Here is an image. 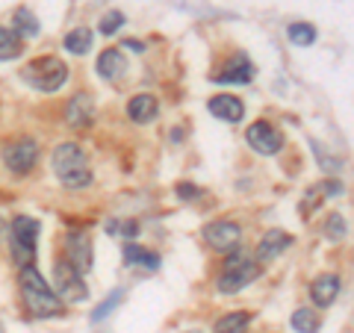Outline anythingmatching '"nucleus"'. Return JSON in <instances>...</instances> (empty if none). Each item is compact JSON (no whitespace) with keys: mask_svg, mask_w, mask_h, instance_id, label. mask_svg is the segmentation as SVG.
Listing matches in <instances>:
<instances>
[{"mask_svg":"<svg viewBox=\"0 0 354 333\" xmlns=\"http://www.w3.org/2000/svg\"><path fill=\"white\" fill-rule=\"evenodd\" d=\"M36 236H39V221L30 216H18L12 221V233H9V245H12V257L18 265H32L36 257Z\"/></svg>","mask_w":354,"mask_h":333,"instance_id":"nucleus-5","label":"nucleus"},{"mask_svg":"<svg viewBox=\"0 0 354 333\" xmlns=\"http://www.w3.org/2000/svg\"><path fill=\"white\" fill-rule=\"evenodd\" d=\"M292 327L298 333H316L319 330V313L310 307H298L292 313Z\"/></svg>","mask_w":354,"mask_h":333,"instance_id":"nucleus-22","label":"nucleus"},{"mask_svg":"<svg viewBox=\"0 0 354 333\" xmlns=\"http://www.w3.org/2000/svg\"><path fill=\"white\" fill-rule=\"evenodd\" d=\"M204 242L213 251H221V254H230L239 248L242 242V227L236 221H209L204 227Z\"/></svg>","mask_w":354,"mask_h":333,"instance_id":"nucleus-7","label":"nucleus"},{"mask_svg":"<svg viewBox=\"0 0 354 333\" xmlns=\"http://www.w3.org/2000/svg\"><path fill=\"white\" fill-rule=\"evenodd\" d=\"M65 50L77 53V57H83V53H88V50H92V30H86V27L71 30L68 36H65Z\"/></svg>","mask_w":354,"mask_h":333,"instance_id":"nucleus-20","label":"nucleus"},{"mask_svg":"<svg viewBox=\"0 0 354 333\" xmlns=\"http://www.w3.org/2000/svg\"><path fill=\"white\" fill-rule=\"evenodd\" d=\"M21 77L30 86H36L39 92H59L65 80H68V65L59 57H39L21 68Z\"/></svg>","mask_w":354,"mask_h":333,"instance_id":"nucleus-3","label":"nucleus"},{"mask_svg":"<svg viewBox=\"0 0 354 333\" xmlns=\"http://www.w3.org/2000/svg\"><path fill=\"white\" fill-rule=\"evenodd\" d=\"M53 174L59 177L62 186L68 189H83L92 183V169H88V157L83 153L80 145L74 142H62L53 151Z\"/></svg>","mask_w":354,"mask_h":333,"instance_id":"nucleus-2","label":"nucleus"},{"mask_svg":"<svg viewBox=\"0 0 354 333\" xmlns=\"http://www.w3.org/2000/svg\"><path fill=\"white\" fill-rule=\"evenodd\" d=\"M39 160V145L32 139H18L3 148V165L12 174H30Z\"/></svg>","mask_w":354,"mask_h":333,"instance_id":"nucleus-8","label":"nucleus"},{"mask_svg":"<svg viewBox=\"0 0 354 333\" xmlns=\"http://www.w3.org/2000/svg\"><path fill=\"white\" fill-rule=\"evenodd\" d=\"M260 277V265L254 263L248 254H234V257L227 260V265H225V272L218 274V280H216V286H218V292H225V295H234V292H239V289H245L248 283H254Z\"/></svg>","mask_w":354,"mask_h":333,"instance_id":"nucleus-4","label":"nucleus"},{"mask_svg":"<svg viewBox=\"0 0 354 333\" xmlns=\"http://www.w3.org/2000/svg\"><path fill=\"white\" fill-rule=\"evenodd\" d=\"M39 18L30 12L27 6H21L15 9V15H12V32L15 36H24V39H36L39 36Z\"/></svg>","mask_w":354,"mask_h":333,"instance_id":"nucleus-19","label":"nucleus"},{"mask_svg":"<svg viewBox=\"0 0 354 333\" xmlns=\"http://www.w3.org/2000/svg\"><path fill=\"white\" fill-rule=\"evenodd\" d=\"M18 286H21V301H24V307L30 310V316L53 318V316L62 313V301L53 295V289L44 283V277L32 269V265H21Z\"/></svg>","mask_w":354,"mask_h":333,"instance_id":"nucleus-1","label":"nucleus"},{"mask_svg":"<svg viewBox=\"0 0 354 333\" xmlns=\"http://www.w3.org/2000/svg\"><path fill=\"white\" fill-rule=\"evenodd\" d=\"M124 68H127V62H124V53H121L118 48H106L101 57H97V74L109 83H115L118 77L124 74Z\"/></svg>","mask_w":354,"mask_h":333,"instance_id":"nucleus-16","label":"nucleus"},{"mask_svg":"<svg viewBox=\"0 0 354 333\" xmlns=\"http://www.w3.org/2000/svg\"><path fill=\"white\" fill-rule=\"evenodd\" d=\"M65 121H68L71 127H88L95 121V104L88 95H74L68 106H65Z\"/></svg>","mask_w":354,"mask_h":333,"instance_id":"nucleus-13","label":"nucleus"},{"mask_svg":"<svg viewBox=\"0 0 354 333\" xmlns=\"http://www.w3.org/2000/svg\"><path fill=\"white\" fill-rule=\"evenodd\" d=\"M92 239L86 236V233L80 230H71L68 236H65V260L71 263V269L74 272H80L86 274L88 269H92Z\"/></svg>","mask_w":354,"mask_h":333,"instance_id":"nucleus-10","label":"nucleus"},{"mask_svg":"<svg viewBox=\"0 0 354 333\" xmlns=\"http://www.w3.org/2000/svg\"><path fill=\"white\" fill-rule=\"evenodd\" d=\"M174 192H177V198H180V201H192V198L201 195V189L192 186V183H177Z\"/></svg>","mask_w":354,"mask_h":333,"instance_id":"nucleus-28","label":"nucleus"},{"mask_svg":"<svg viewBox=\"0 0 354 333\" xmlns=\"http://www.w3.org/2000/svg\"><path fill=\"white\" fill-rule=\"evenodd\" d=\"M248 321H251L248 313H227L225 318H218V321H216L213 333H245Z\"/></svg>","mask_w":354,"mask_h":333,"instance_id":"nucleus-21","label":"nucleus"},{"mask_svg":"<svg viewBox=\"0 0 354 333\" xmlns=\"http://www.w3.org/2000/svg\"><path fill=\"white\" fill-rule=\"evenodd\" d=\"M290 245H292V236H290V233H283V230H269V233H266V236L260 239L257 254H254V263L263 265V263L278 260Z\"/></svg>","mask_w":354,"mask_h":333,"instance_id":"nucleus-11","label":"nucleus"},{"mask_svg":"<svg viewBox=\"0 0 354 333\" xmlns=\"http://www.w3.org/2000/svg\"><path fill=\"white\" fill-rule=\"evenodd\" d=\"M160 113V104L153 95H136L133 101L127 104V115L133 121H139V124H148V121H153V115Z\"/></svg>","mask_w":354,"mask_h":333,"instance_id":"nucleus-17","label":"nucleus"},{"mask_svg":"<svg viewBox=\"0 0 354 333\" xmlns=\"http://www.w3.org/2000/svg\"><path fill=\"white\" fill-rule=\"evenodd\" d=\"M124 263L127 265H142V269H148V272L160 269V257H157V254L136 245V242H127V245H124Z\"/></svg>","mask_w":354,"mask_h":333,"instance_id":"nucleus-18","label":"nucleus"},{"mask_svg":"<svg viewBox=\"0 0 354 333\" xmlns=\"http://www.w3.org/2000/svg\"><path fill=\"white\" fill-rule=\"evenodd\" d=\"M118 27H124V15H121L118 9H109V12L101 18V32L104 36H115Z\"/></svg>","mask_w":354,"mask_h":333,"instance_id":"nucleus-26","label":"nucleus"},{"mask_svg":"<svg viewBox=\"0 0 354 333\" xmlns=\"http://www.w3.org/2000/svg\"><path fill=\"white\" fill-rule=\"evenodd\" d=\"M121 301H124V292H121V289L109 292V298H106V301H101V304H97V310L92 313V321H104V318H106L109 313H113V310H115Z\"/></svg>","mask_w":354,"mask_h":333,"instance_id":"nucleus-25","label":"nucleus"},{"mask_svg":"<svg viewBox=\"0 0 354 333\" xmlns=\"http://www.w3.org/2000/svg\"><path fill=\"white\" fill-rule=\"evenodd\" d=\"M21 53V44H18V36L12 30H6V27H0V62L3 59H15Z\"/></svg>","mask_w":354,"mask_h":333,"instance_id":"nucleus-24","label":"nucleus"},{"mask_svg":"<svg viewBox=\"0 0 354 333\" xmlns=\"http://www.w3.org/2000/svg\"><path fill=\"white\" fill-rule=\"evenodd\" d=\"M286 36H290V41L307 48V44L316 41V27L307 24V21H295V24H290V30H286Z\"/></svg>","mask_w":354,"mask_h":333,"instance_id":"nucleus-23","label":"nucleus"},{"mask_svg":"<svg viewBox=\"0 0 354 333\" xmlns=\"http://www.w3.org/2000/svg\"><path fill=\"white\" fill-rule=\"evenodd\" d=\"M245 139H248V145L254 151L263 153V157H272V153H278L283 148L281 130L272 127L269 121H254V124L248 127V133H245Z\"/></svg>","mask_w":354,"mask_h":333,"instance_id":"nucleus-9","label":"nucleus"},{"mask_svg":"<svg viewBox=\"0 0 354 333\" xmlns=\"http://www.w3.org/2000/svg\"><path fill=\"white\" fill-rule=\"evenodd\" d=\"M207 106L218 121H227V124H236V121H242V115H245V106H242L236 95H216V97H209Z\"/></svg>","mask_w":354,"mask_h":333,"instance_id":"nucleus-12","label":"nucleus"},{"mask_svg":"<svg viewBox=\"0 0 354 333\" xmlns=\"http://www.w3.org/2000/svg\"><path fill=\"white\" fill-rule=\"evenodd\" d=\"M216 83H251L254 80V65L248 57H242V53H236L234 59H230L225 68H221L216 77Z\"/></svg>","mask_w":354,"mask_h":333,"instance_id":"nucleus-14","label":"nucleus"},{"mask_svg":"<svg viewBox=\"0 0 354 333\" xmlns=\"http://www.w3.org/2000/svg\"><path fill=\"white\" fill-rule=\"evenodd\" d=\"M319 192H325V195H342L346 189H342V183H339V180H325L322 186H319Z\"/></svg>","mask_w":354,"mask_h":333,"instance_id":"nucleus-29","label":"nucleus"},{"mask_svg":"<svg viewBox=\"0 0 354 333\" xmlns=\"http://www.w3.org/2000/svg\"><path fill=\"white\" fill-rule=\"evenodd\" d=\"M53 280H57V289L53 295L59 298V301H68V304H80L88 298V289L83 286V274L71 269L68 260H57L53 265Z\"/></svg>","mask_w":354,"mask_h":333,"instance_id":"nucleus-6","label":"nucleus"},{"mask_svg":"<svg viewBox=\"0 0 354 333\" xmlns=\"http://www.w3.org/2000/svg\"><path fill=\"white\" fill-rule=\"evenodd\" d=\"M346 236V218H342V213H334L328 218V239H342Z\"/></svg>","mask_w":354,"mask_h":333,"instance_id":"nucleus-27","label":"nucleus"},{"mask_svg":"<svg viewBox=\"0 0 354 333\" xmlns=\"http://www.w3.org/2000/svg\"><path fill=\"white\" fill-rule=\"evenodd\" d=\"M121 50H133V53H145V44H142L139 39H127L124 44H121Z\"/></svg>","mask_w":354,"mask_h":333,"instance_id":"nucleus-30","label":"nucleus"},{"mask_svg":"<svg viewBox=\"0 0 354 333\" xmlns=\"http://www.w3.org/2000/svg\"><path fill=\"white\" fill-rule=\"evenodd\" d=\"M339 277L337 274H319L313 286H310V298L319 304V307H330L337 301V295H339Z\"/></svg>","mask_w":354,"mask_h":333,"instance_id":"nucleus-15","label":"nucleus"},{"mask_svg":"<svg viewBox=\"0 0 354 333\" xmlns=\"http://www.w3.org/2000/svg\"><path fill=\"white\" fill-rule=\"evenodd\" d=\"M0 333H3V327H0Z\"/></svg>","mask_w":354,"mask_h":333,"instance_id":"nucleus-31","label":"nucleus"}]
</instances>
